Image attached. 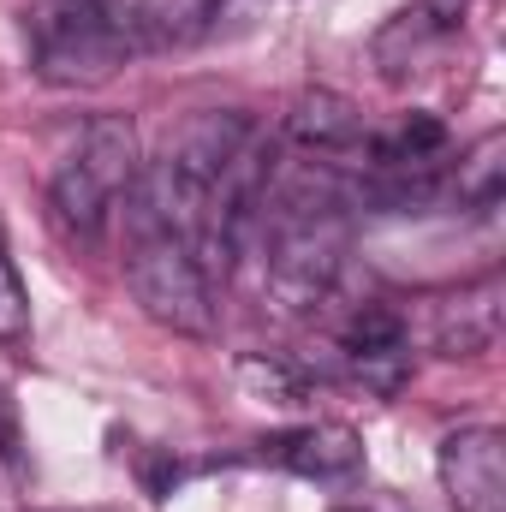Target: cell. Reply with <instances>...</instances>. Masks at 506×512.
Segmentation results:
<instances>
[{
	"label": "cell",
	"mask_w": 506,
	"mask_h": 512,
	"mask_svg": "<svg viewBox=\"0 0 506 512\" xmlns=\"http://www.w3.org/2000/svg\"><path fill=\"white\" fill-rule=\"evenodd\" d=\"M24 36H30L36 78L60 84V90L108 84L137 54L131 12L114 6V0H42L24 24Z\"/></svg>",
	"instance_id": "cell-1"
},
{
	"label": "cell",
	"mask_w": 506,
	"mask_h": 512,
	"mask_svg": "<svg viewBox=\"0 0 506 512\" xmlns=\"http://www.w3.org/2000/svg\"><path fill=\"white\" fill-rule=\"evenodd\" d=\"M126 280L137 292V304L161 328L197 334V340L215 334V280L203 274L197 251L173 227H161L137 209H126Z\"/></svg>",
	"instance_id": "cell-2"
},
{
	"label": "cell",
	"mask_w": 506,
	"mask_h": 512,
	"mask_svg": "<svg viewBox=\"0 0 506 512\" xmlns=\"http://www.w3.org/2000/svg\"><path fill=\"white\" fill-rule=\"evenodd\" d=\"M131 185H137V131L120 114H102V120L84 126L78 149L60 161V173L48 185L54 221L72 239L96 245L108 233V221H114V209H120V197H126Z\"/></svg>",
	"instance_id": "cell-3"
},
{
	"label": "cell",
	"mask_w": 506,
	"mask_h": 512,
	"mask_svg": "<svg viewBox=\"0 0 506 512\" xmlns=\"http://www.w3.org/2000/svg\"><path fill=\"white\" fill-rule=\"evenodd\" d=\"M441 489L453 512H506V435L477 423L441 441Z\"/></svg>",
	"instance_id": "cell-4"
},
{
	"label": "cell",
	"mask_w": 506,
	"mask_h": 512,
	"mask_svg": "<svg viewBox=\"0 0 506 512\" xmlns=\"http://www.w3.org/2000/svg\"><path fill=\"white\" fill-rule=\"evenodd\" d=\"M340 358H346L352 382H364L370 393H399V387L411 382V334H405L399 310L364 304L340 328Z\"/></svg>",
	"instance_id": "cell-5"
},
{
	"label": "cell",
	"mask_w": 506,
	"mask_h": 512,
	"mask_svg": "<svg viewBox=\"0 0 506 512\" xmlns=\"http://www.w3.org/2000/svg\"><path fill=\"white\" fill-rule=\"evenodd\" d=\"M286 137L304 155H316L322 167H340V161H364L370 126H364L358 102H346L340 90H304L286 114Z\"/></svg>",
	"instance_id": "cell-6"
},
{
	"label": "cell",
	"mask_w": 506,
	"mask_h": 512,
	"mask_svg": "<svg viewBox=\"0 0 506 512\" xmlns=\"http://www.w3.org/2000/svg\"><path fill=\"white\" fill-rule=\"evenodd\" d=\"M268 465L280 471H298V477H352L364 465V441L346 429V423H310V429H292V435H268L256 441Z\"/></svg>",
	"instance_id": "cell-7"
},
{
	"label": "cell",
	"mask_w": 506,
	"mask_h": 512,
	"mask_svg": "<svg viewBox=\"0 0 506 512\" xmlns=\"http://www.w3.org/2000/svg\"><path fill=\"white\" fill-rule=\"evenodd\" d=\"M495 334H501V280L495 274L453 292L441 304V316H435V346L447 358H477V352L495 346Z\"/></svg>",
	"instance_id": "cell-8"
},
{
	"label": "cell",
	"mask_w": 506,
	"mask_h": 512,
	"mask_svg": "<svg viewBox=\"0 0 506 512\" xmlns=\"http://www.w3.org/2000/svg\"><path fill=\"white\" fill-rule=\"evenodd\" d=\"M221 12L227 0H137L131 30H137V48H191L221 30Z\"/></svg>",
	"instance_id": "cell-9"
},
{
	"label": "cell",
	"mask_w": 506,
	"mask_h": 512,
	"mask_svg": "<svg viewBox=\"0 0 506 512\" xmlns=\"http://www.w3.org/2000/svg\"><path fill=\"white\" fill-rule=\"evenodd\" d=\"M453 191H459V203L477 209V215H495V209H501V197H506V137L501 131L477 137V143L459 155Z\"/></svg>",
	"instance_id": "cell-10"
},
{
	"label": "cell",
	"mask_w": 506,
	"mask_h": 512,
	"mask_svg": "<svg viewBox=\"0 0 506 512\" xmlns=\"http://www.w3.org/2000/svg\"><path fill=\"white\" fill-rule=\"evenodd\" d=\"M239 376H245V387H256L274 405H304V382L286 364H274V358H239Z\"/></svg>",
	"instance_id": "cell-11"
},
{
	"label": "cell",
	"mask_w": 506,
	"mask_h": 512,
	"mask_svg": "<svg viewBox=\"0 0 506 512\" xmlns=\"http://www.w3.org/2000/svg\"><path fill=\"white\" fill-rule=\"evenodd\" d=\"M24 334H30V292H24L18 268L0 256V340H6V346H18Z\"/></svg>",
	"instance_id": "cell-12"
},
{
	"label": "cell",
	"mask_w": 506,
	"mask_h": 512,
	"mask_svg": "<svg viewBox=\"0 0 506 512\" xmlns=\"http://www.w3.org/2000/svg\"><path fill=\"white\" fill-rule=\"evenodd\" d=\"M78 512H120V507H78Z\"/></svg>",
	"instance_id": "cell-13"
},
{
	"label": "cell",
	"mask_w": 506,
	"mask_h": 512,
	"mask_svg": "<svg viewBox=\"0 0 506 512\" xmlns=\"http://www.w3.org/2000/svg\"><path fill=\"white\" fill-rule=\"evenodd\" d=\"M340 512H364V507H340Z\"/></svg>",
	"instance_id": "cell-14"
},
{
	"label": "cell",
	"mask_w": 506,
	"mask_h": 512,
	"mask_svg": "<svg viewBox=\"0 0 506 512\" xmlns=\"http://www.w3.org/2000/svg\"><path fill=\"white\" fill-rule=\"evenodd\" d=\"M0 239H6V233H0Z\"/></svg>",
	"instance_id": "cell-15"
}]
</instances>
